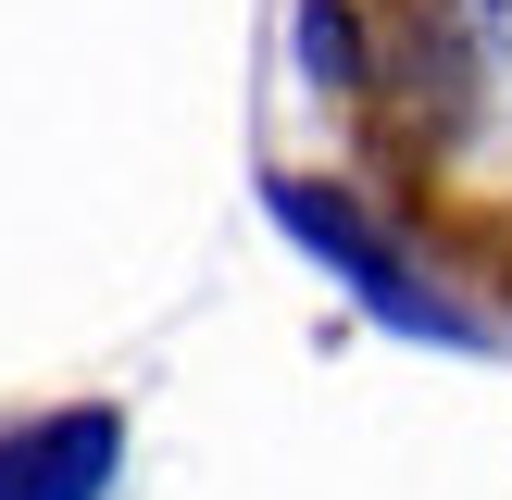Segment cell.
I'll use <instances>...</instances> for the list:
<instances>
[{"instance_id": "obj_1", "label": "cell", "mask_w": 512, "mask_h": 500, "mask_svg": "<svg viewBox=\"0 0 512 500\" xmlns=\"http://www.w3.org/2000/svg\"><path fill=\"white\" fill-rule=\"evenodd\" d=\"M113 450H125V425L100 413V400L38 413V425L0 438V500H100V488H113Z\"/></svg>"}, {"instance_id": "obj_2", "label": "cell", "mask_w": 512, "mask_h": 500, "mask_svg": "<svg viewBox=\"0 0 512 500\" xmlns=\"http://www.w3.org/2000/svg\"><path fill=\"white\" fill-rule=\"evenodd\" d=\"M275 213H288L300 238L325 250V263H350V275H363V300H375L388 325H413V338H450V313H438L425 288H400V263L363 238V225H350V200H338V188H275Z\"/></svg>"}, {"instance_id": "obj_3", "label": "cell", "mask_w": 512, "mask_h": 500, "mask_svg": "<svg viewBox=\"0 0 512 500\" xmlns=\"http://www.w3.org/2000/svg\"><path fill=\"white\" fill-rule=\"evenodd\" d=\"M300 63H313L325 88H350V75H363V13H350V0H313V13H300Z\"/></svg>"}]
</instances>
